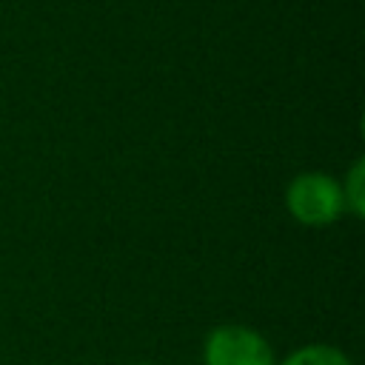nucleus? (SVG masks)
<instances>
[{
    "label": "nucleus",
    "instance_id": "f257e3e1",
    "mask_svg": "<svg viewBox=\"0 0 365 365\" xmlns=\"http://www.w3.org/2000/svg\"><path fill=\"white\" fill-rule=\"evenodd\" d=\"M288 214L305 228H325L345 214L339 180L325 171H302L285 188Z\"/></svg>",
    "mask_w": 365,
    "mask_h": 365
},
{
    "label": "nucleus",
    "instance_id": "f03ea898",
    "mask_svg": "<svg viewBox=\"0 0 365 365\" xmlns=\"http://www.w3.org/2000/svg\"><path fill=\"white\" fill-rule=\"evenodd\" d=\"M202 365H277L271 342L248 325H217L205 334Z\"/></svg>",
    "mask_w": 365,
    "mask_h": 365
},
{
    "label": "nucleus",
    "instance_id": "7ed1b4c3",
    "mask_svg": "<svg viewBox=\"0 0 365 365\" xmlns=\"http://www.w3.org/2000/svg\"><path fill=\"white\" fill-rule=\"evenodd\" d=\"M277 365H351L348 354H342L336 345L328 342H308L297 351H291L282 362Z\"/></svg>",
    "mask_w": 365,
    "mask_h": 365
},
{
    "label": "nucleus",
    "instance_id": "20e7f679",
    "mask_svg": "<svg viewBox=\"0 0 365 365\" xmlns=\"http://www.w3.org/2000/svg\"><path fill=\"white\" fill-rule=\"evenodd\" d=\"M339 188H342L345 211H351L354 217H365V160L362 157L354 160L345 180L339 182Z\"/></svg>",
    "mask_w": 365,
    "mask_h": 365
},
{
    "label": "nucleus",
    "instance_id": "39448f33",
    "mask_svg": "<svg viewBox=\"0 0 365 365\" xmlns=\"http://www.w3.org/2000/svg\"><path fill=\"white\" fill-rule=\"evenodd\" d=\"M137 365H151V362H137Z\"/></svg>",
    "mask_w": 365,
    "mask_h": 365
}]
</instances>
